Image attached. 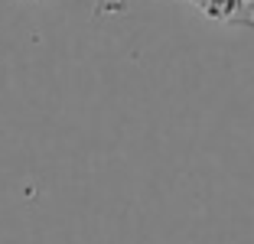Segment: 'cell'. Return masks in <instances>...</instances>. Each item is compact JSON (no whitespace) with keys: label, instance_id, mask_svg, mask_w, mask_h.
Masks as SVG:
<instances>
[{"label":"cell","instance_id":"cell-1","mask_svg":"<svg viewBox=\"0 0 254 244\" xmlns=\"http://www.w3.org/2000/svg\"><path fill=\"white\" fill-rule=\"evenodd\" d=\"M192 7L222 26H254V0H192Z\"/></svg>","mask_w":254,"mask_h":244}]
</instances>
